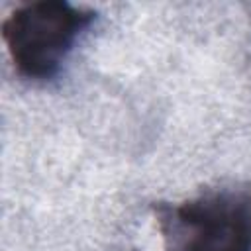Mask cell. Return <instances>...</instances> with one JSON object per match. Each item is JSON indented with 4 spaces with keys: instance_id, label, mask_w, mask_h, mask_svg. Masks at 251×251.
<instances>
[{
    "instance_id": "cell-2",
    "label": "cell",
    "mask_w": 251,
    "mask_h": 251,
    "mask_svg": "<svg viewBox=\"0 0 251 251\" xmlns=\"http://www.w3.org/2000/svg\"><path fill=\"white\" fill-rule=\"evenodd\" d=\"M94 18L92 10L65 0L18 6L2 24V37L16 71L29 80L53 78Z\"/></svg>"
},
{
    "instance_id": "cell-1",
    "label": "cell",
    "mask_w": 251,
    "mask_h": 251,
    "mask_svg": "<svg viewBox=\"0 0 251 251\" xmlns=\"http://www.w3.org/2000/svg\"><path fill=\"white\" fill-rule=\"evenodd\" d=\"M165 251H251V182L159 204Z\"/></svg>"
}]
</instances>
